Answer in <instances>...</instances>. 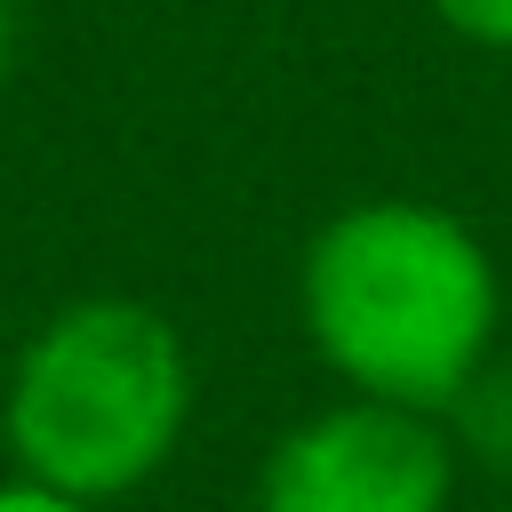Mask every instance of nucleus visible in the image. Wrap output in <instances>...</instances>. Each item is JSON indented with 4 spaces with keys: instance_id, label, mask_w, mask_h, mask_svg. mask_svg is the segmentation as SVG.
<instances>
[{
    "instance_id": "1",
    "label": "nucleus",
    "mask_w": 512,
    "mask_h": 512,
    "mask_svg": "<svg viewBox=\"0 0 512 512\" xmlns=\"http://www.w3.org/2000/svg\"><path fill=\"white\" fill-rule=\"evenodd\" d=\"M304 336L360 392L440 416L496 352L504 288L480 232L432 200H360L304 248Z\"/></svg>"
},
{
    "instance_id": "2",
    "label": "nucleus",
    "mask_w": 512,
    "mask_h": 512,
    "mask_svg": "<svg viewBox=\"0 0 512 512\" xmlns=\"http://www.w3.org/2000/svg\"><path fill=\"white\" fill-rule=\"evenodd\" d=\"M192 424V352L184 336L128 296H80L64 304L8 376V456L16 472L112 504L144 488Z\"/></svg>"
},
{
    "instance_id": "3",
    "label": "nucleus",
    "mask_w": 512,
    "mask_h": 512,
    "mask_svg": "<svg viewBox=\"0 0 512 512\" xmlns=\"http://www.w3.org/2000/svg\"><path fill=\"white\" fill-rule=\"evenodd\" d=\"M456 440L424 408L336 400L304 416L256 480V512H448Z\"/></svg>"
},
{
    "instance_id": "4",
    "label": "nucleus",
    "mask_w": 512,
    "mask_h": 512,
    "mask_svg": "<svg viewBox=\"0 0 512 512\" xmlns=\"http://www.w3.org/2000/svg\"><path fill=\"white\" fill-rule=\"evenodd\" d=\"M448 408H456V432H464L488 464H512V368H480Z\"/></svg>"
},
{
    "instance_id": "5",
    "label": "nucleus",
    "mask_w": 512,
    "mask_h": 512,
    "mask_svg": "<svg viewBox=\"0 0 512 512\" xmlns=\"http://www.w3.org/2000/svg\"><path fill=\"white\" fill-rule=\"evenodd\" d=\"M432 16L472 48H512V0H432Z\"/></svg>"
},
{
    "instance_id": "6",
    "label": "nucleus",
    "mask_w": 512,
    "mask_h": 512,
    "mask_svg": "<svg viewBox=\"0 0 512 512\" xmlns=\"http://www.w3.org/2000/svg\"><path fill=\"white\" fill-rule=\"evenodd\" d=\"M0 512H96V504L88 496H64V488H48L32 472H16V480H0Z\"/></svg>"
},
{
    "instance_id": "7",
    "label": "nucleus",
    "mask_w": 512,
    "mask_h": 512,
    "mask_svg": "<svg viewBox=\"0 0 512 512\" xmlns=\"http://www.w3.org/2000/svg\"><path fill=\"white\" fill-rule=\"evenodd\" d=\"M8 32H16V16H8V0H0V80H8Z\"/></svg>"
}]
</instances>
